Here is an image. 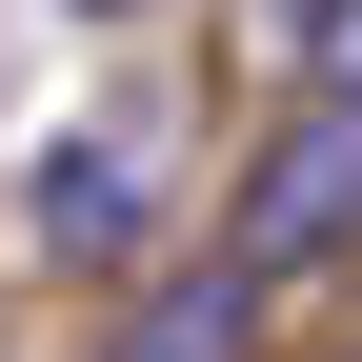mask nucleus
<instances>
[{
    "instance_id": "1",
    "label": "nucleus",
    "mask_w": 362,
    "mask_h": 362,
    "mask_svg": "<svg viewBox=\"0 0 362 362\" xmlns=\"http://www.w3.org/2000/svg\"><path fill=\"white\" fill-rule=\"evenodd\" d=\"M221 242H242L262 282H302L322 242H362V101H282V141L242 161V202H221Z\"/></svg>"
},
{
    "instance_id": "2",
    "label": "nucleus",
    "mask_w": 362,
    "mask_h": 362,
    "mask_svg": "<svg viewBox=\"0 0 362 362\" xmlns=\"http://www.w3.org/2000/svg\"><path fill=\"white\" fill-rule=\"evenodd\" d=\"M262 342H282V282H262L242 242L141 262V282H121V322H101V362H262Z\"/></svg>"
},
{
    "instance_id": "3",
    "label": "nucleus",
    "mask_w": 362,
    "mask_h": 362,
    "mask_svg": "<svg viewBox=\"0 0 362 362\" xmlns=\"http://www.w3.org/2000/svg\"><path fill=\"white\" fill-rule=\"evenodd\" d=\"M21 221H40V262H81V282H141V242H161V181L121 121H81V141H40L21 161Z\"/></svg>"
},
{
    "instance_id": "4",
    "label": "nucleus",
    "mask_w": 362,
    "mask_h": 362,
    "mask_svg": "<svg viewBox=\"0 0 362 362\" xmlns=\"http://www.w3.org/2000/svg\"><path fill=\"white\" fill-rule=\"evenodd\" d=\"M302 101H362V0H302Z\"/></svg>"
},
{
    "instance_id": "5",
    "label": "nucleus",
    "mask_w": 362,
    "mask_h": 362,
    "mask_svg": "<svg viewBox=\"0 0 362 362\" xmlns=\"http://www.w3.org/2000/svg\"><path fill=\"white\" fill-rule=\"evenodd\" d=\"M81 21H161V0H81Z\"/></svg>"
},
{
    "instance_id": "6",
    "label": "nucleus",
    "mask_w": 362,
    "mask_h": 362,
    "mask_svg": "<svg viewBox=\"0 0 362 362\" xmlns=\"http://www.w3.org/2000/svg\"><path fill=\"white\" fill-rule=\"evenodd\" d=\"M342 362H362V342H342Z\"/></svg>"
}]
</instances>
